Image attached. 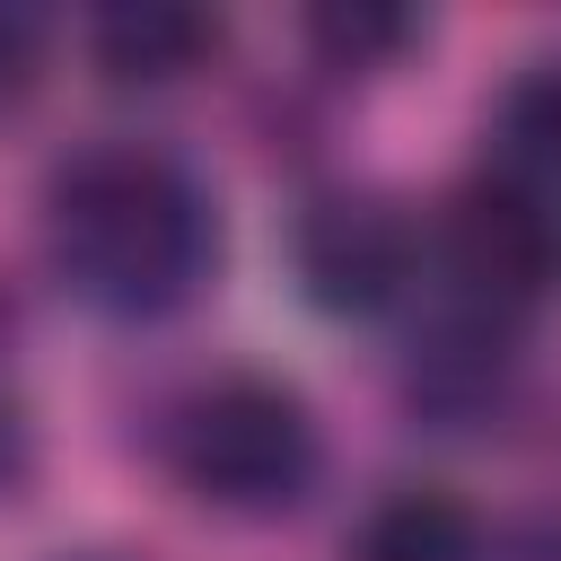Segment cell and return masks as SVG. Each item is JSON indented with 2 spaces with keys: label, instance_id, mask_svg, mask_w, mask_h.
Masks as SVG:
<instances>
[{
  "label": "cell",
  "instance_id": "2",
  "mask_svg": "<svg viewBox=\"0 0 561 561\" xmlns=\"http://www.w3.org/2000/svg\"><path fill=\"white\" fill-rule=\"evenodd\" d=\"M316 465H324L316 412L280 377H219L175 421V473H184V491L210 500V508H237V517L298 508L307 482H316Z\"/></svg>",
  "mask_w": 561,
  "mask_h": 561
},
{
  "label": "cell",
  "instance_id": "4",
  "mask_svg": "<svg viewBox=\"0 0 561 561\" xmlns=\"http://www.w3.org/2000/svg\"><path fill=\"white\" fill-rule=\"evenodd\" d=\"M298 280L324 316H386L421 280V228L377 193H324L298 219Z\"/></svg>",
  "mask_w": 561,
  "mask_h": 561
},
{
  "label": "cell",
  "instance_id": "1",
  "mask_svg": "<svg viewBox=\"0 0 561 561\" xmlns=\"http://www.w3.org/2000/svg\"><path fill=\"white\" fill-rule=\"evenodd\" d=\"M44 245L70 298H88L96 316H175L219 272L210 193L140 140H96L53 175Z\"/></svg>",
  "mask_w": 561,
  "mask_h": 561
},
{
  "label": "cell",
  "instance_id": "9",
  "mask_svg": "<svg viewBox=\"0 0 561 561\" xmlns=\"http://www.w3.org/2000/svg\"><path fill=\"white\" fill-rule=\"evenodd\" d=\"M44 70V26L26 9H0V105H18Z\"/></svg>",
  "mask_w": 561,
  "mask_h": 561
},
{
  "label": "cell",
  "instance_id": "6",
  "mask_svg": "<svg viewBox=\"0 0 561 561\" xmlns=\"http://www.w3.org/2000/svg\"><path fill=\"white\" fill-rule=\"evenodd\" d=\"M351 561H482V517L456 500V491H386L368 517H359V543Z\"/></svg>",
  "mask_w": 561,
  "mask_h": 561
},
{
  "label": "cell",
  "instance_id": "3",
  "mask_svg": "<svg viewBox=\"0 0 561 561\" xmlns=\"http://www.w3.org/2000/svg\"><path fill=\"white\" fill-rule=\"evenodd\" d=\"M561 272V219L535 184L517 175H482L447 202V280H456V307L491 316V324H517Z\"/></svg>",
  "mask_w": 561,
  "mask_h": 561
},
{
  "label": "cell",
  "instance_id": "10",
  "mask_svg": "<svg viewBox=\"0 0 561 561\" xmlns=\"http://www.w3.org/2000/svg\"><path fill=\"white\" fill-rule=\"evenodd\" d=\"M9 465H18V412L0 403V473H9Z\"/></svg>",
  "mask_w": 561,
  "mask_h": 561
},
{
  "label": "cell",
  "instance_id": "5",
  "mask_svg": "<svg viewBox=\"0 0 561 561\" xmlns=\"http://www.w3.org/2000/svg\"><path fill=\"white\" fill-rule=\"evenodd\" d=\"M202 53H219V18L175 9V0H131V9H105L88 26V61L114 88H167V79L202 70Z\"/></svg>",
  "mask_w": 561,
  "mask_h": 561
},
{
  "label": "cell",
  "instance_id": "8",
  "mask_svg": "<svg viewBox=\"0 0 561 561\" xmlns=\"http://www.w3.org/2000/svg\"><path fill=\"white\" fill-rule=\"evenodd\" d=\"M307 44H316L324 70L368 79V70H394L421 44V18L412 9H386V0H351V9H316L307 18Z\"/></svg>",
  "mask_w": 561,
  "mask_h": 561
},
{
  "label": "cell",
  "instance_id": "7",
  "mask_svg": "<svg viewBox=\"0 0 561 561\" xmlns=\"http://www.w3.org/2000/svg\"><path fill=\"white\" fill-rule=\"evenodd\" d=\"M500 175L535 184L543 202L561 193V61L526 70V79L500 96Z\"/></svg>",
  "mask_w": 561,
  "mask_h": 561
}]
</instances>
